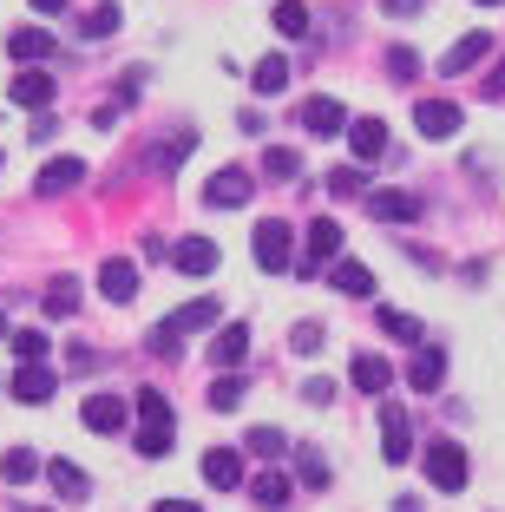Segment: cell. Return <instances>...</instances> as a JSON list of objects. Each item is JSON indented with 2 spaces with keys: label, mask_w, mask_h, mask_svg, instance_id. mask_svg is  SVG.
Wrapping results in <instances>:
<instances>
[{
  "label": "cell",
  "mask_w": 505,
  "mask_h": 512,
  "mask_svg": "<svg viewBox=\"0 0 505 512\" xmlns=\"http://www.w3.org/2000/svg\"><path fill=\"white\" fill-rule=\"evenodd\" d=\"M289 263H296V230H289L283 217H263V224H256V270L283 276Z\"/></svg>",
  "instance_id": "7a4b0ae2"
},
{
  "label": "cell",
  "mask_w": 505,
  "mask_h": 512,
  "mask_svg": "<svg viewBox=\"0 0 505 512\" xmlns=\"http://www.w3.org/2000/svg\"><path fill=\"white\" fill-rule=\"evenodd\" d=\"M328 191H335V197H361V191H368V178H361L355 165H342V171H328Z\"/></svg>",
  "instance_id": "d590c367"
},
{
  "label": "cell",
  "mask_w": 505,
  "mask_h": 512,
  "mask_svg": "<svg viewBox=\"0 0 505 512\" xmlns=\"http://www.w3.org/2000/svg\"><path fill=\"white\" fill-rule=\"evenodd\" d=\"M243 355H250V329H243V322H223V329L210 335V362H217L223 375H237Z\"/></svg>",
  "instance_id": "52a82bcc"
},
{
  "label": "cell",
  "mask_w": 505,
  "mask_h": 512,
  "mask_svg": "<svg viewBox=\"0 0 505 512\" xmlns=\"http://www.w3.org/2000/svg\"><path fill=\"white\" fill-rule=\"evenodd\" d=\"M125 421H132V407H125L119 394H92L86 401V427L92 434H125Z\"/></svg>",
  "instance_id": "30bf717a"
},
{
  "label": "cell",
  "mask_w": 505,
  "mask_h": 512,
  "mask_svg": "<svg viewBox=\"0 0 505 512\" xmlns=\"http://www.w3.org/2000/svg\"><path fill=\"white\" fill-rule=\"evenodd\" d=\"M368 211H374V224H414L420 197H407V191H368Z\"/></svg>",
  "instance_id": "7c38bea8"
},
{
  "label": "cell",
  "mask_w": 505,
  "mask_h": 512,
  "mask_svg": "<svg viewBox=\"0 0 505 512\" xmlns=\"http://www.w3.org/2000/svg\"><path fill=\"white\" fill-rule=\"evenodd\" d=\"M381 453H387V467H401V460H414V421H407L401 407H381Z\"/></svg>",
  "instance_id": "8992f818"
},
{
  "label": "cell",
  "mask_w": 505,
  "mask_h": 512,
  "mask_svg": "<svg viewBox=\"0 0 505 512\" xmlns=\"http://www.w3.org/2000/svg\"><path fill=\"white\" fill-rule=\"evenodd\" d=\"M348 375H355L361 394H387V388H394V368H387L381 355H355V368H348Z\"/></svg>",
  "instance_id": "7402d4cb"
},
{
  "label": "cell",
  "mask_w": 505,
  "mask_h": 512,
  "mask_svg": "<svg viewBox=\"0 0 505 512\" xmlns=\"http://www.w3.org/2000/svg\"><path fill=\"white\" fill-rule=\"evenodd\" d=\"M0 473H7V480H14V486H27L33 473H46V467H40V460H33L27 447H14V453H7V460H0Z\"/></svg>",
  "instance_id": "d6a6232c"
},
{
  "label": "cell",
  "mask_w": 505,
  "mask_h": 512,
  "mask_svg": "<svg viewBox=\"0 0 505 512\" xmlns=\"http://www.w3.org/2000/svg\"><path fill=\"white\" fill-rule=\"evenodd\" d=\"M328 283L342 289V296H355V302H368V296H374V270H368V263H355V256L328 263Z\"/></svg>",
  "instance_id": "4fadbf2b"
},
{
  "label": "cell",
  "mask_w": 505,
  "mask_h": 512,
  "mask_svg": "<svg viewBox=\"0 0 505 512\" xmlns=\"http://www.w3.org/2000/svg\"><path fill=\"white\" fill-rule=\"evenodd\" d=\"M171 421H138V453H145V460H164V453H171Z\"/></svg>",
  "instance_id": "4316f807"
},
{
  "label": "cell",
  "mask_w": 505,
  "mask_h": 512,
  "mask_svg": "<svg viewBox=\"0 0 505 512\" xmlns=\"http://www.w3.org/2000/svg\"><path fill=\"white\" fill-rule=\"evenodd\" d=\"M112 33H119V7H112V0H99V7L79 20V40H112Z\"/></svg>",
  "instance_id": "83f0119b"
},
{
  "label": "cell",
  "mask_w": 505,
  "mask_h": 512,
  "mask_svg": "<svg viewBox=\"0 0 505 512\" xmlns=\"http://www.w3.org/2000/svg\"><path fill=\"white\" fill-rule=\"evenodd\" d=\"M171 263H178L184 276H210V270H217V243H210V237H184L178 250H171Z\"/></svg>",
  "instance_id": "2e32d148"
},
{
  "label": "cell",
  "mask_w": 505,
  "mask_h": 512,
  "mask_svg": "<svg viewBox=\"0 0 505 512\" xmlns=\"http://www.w3.org/2000/svg\"><path fill=\"white\" fill-rule=\"evenodd\" d=\"M27 132H33V138H40V145H46V138L60 132V119H46V112H33V125H27Z\"/></svg>",
  "instance_id": "7bdbcfd3"
},
{
  "label": "cell",
  "mask_w": 505,
  "mask_h": 512,
  "mask_svg": "<svg viewBox=\"0 0 505 512\" xmlns=\"http://www.w3.org/2000/svg\"><path fill=\"white\" fill-rule=\"evenodd\" d=\"M73 0H33V14H66Z\"/></svg>",
  "instance_id": "bcb514c9"
},
{
  "label": "cell",
  "mask_w": 505,
  "mask_h": 512,
  "mask_svg": "<svg viewBox=\"0 0 505 512\" xmlns=\"http://www.w3.org/2000/svg\"><path fill=\"white\" fill-rule=\"evenodd\" d=\"M7 99H14V106H33V112H46V99H53V73H14Z\"/></svg>",
  "instance_id": "ac0fdd59"
},
{
  "label": "cell",
  "mask_w": 505,
  "mask_h": 512,
  "mask_svg": "<svg viewBox=\"0 0 505 512\" xmlns=\"http://www.w3.org/2000/svg\"><path fill=\"white\" fill-rule=\"evenodd\" d=\"M138 421H171V407H164V394H158V388L138 394Z\"/></svg>",
  "instance_id": "f35d334b"
},
{
  "label": "cell",
  "mask_w": 505,
  "mask_h": 512,
  "mask_svg": "<svg viewBox=\"0 0 505 512\" xmlns=\"http://www.w3.org/2000/svg\"><path fill=\"white\" fill-rule=\"evenodd\" d=\"M46 486H53L60 499H86L92 493V480L73 467V460H46Z\"/></svg>",
  "instance_id": "ffe728a7"
},
{
  "label": "cell",
  "mask_w": 505,
  "mask_h": 512,
  "mask_svg": "<svg viewBox=\"0 0 505 512\" xmlns=\"http://www.w3.org/2000/svg\"><path fill=\"white\" fill-rule=\"evenodd\" d=\"M210 322H217V302H210V296H197L191 309H178V316H164L158 329H151V355H164V362H178L184 335H191V329H210Z\"/></svg>",
  "instance_id": "6da1fadb"
},
{
  "label": "cell",
  "mask_w": 505,
  "mask_h": 512,
  "mask_svg": "<svg viewBox=\"0 0 505 512\" xmlns=\"http://www.w3.org/2000/svg\"><path fill=\"white\" fill-rule=\"evenodd\" d=\"M7 53H14V60H46V53H53V33L14 27V33H7Z\"/></svg>",
  "instance_id": "d4e9b609"
},
{
  "label": "cell",
  "mask_w": 505,
  "mask_h": 512,
  "mask_svg": "<svg viewBox=\"0 0 505 512\" xmlns=\"http://www.w3.org/2000/svg\"><path fill=\"white\" fill-rule=\"evenodd\" d=\"M158 512H204L197 499H158Z\"/></svg>",
  "instance_id": "f6af8a7d"
},
{
  "label": "cell",
  "mask_w": 505,
  "mask_h": 512,
  "mask_svg": "<svg viewBox=\"0 0 505 512\" xmlns=\"http://www.w3.org/2000/svg\"><path fill=\"white\" fill-rule=\"evenodd\" d=\"M387 73H394V79H414L420 73V53H414V46H394V53H387Z\"/></svg>",
  "instance_id": "74e56055"
},
{
  "label": "cell",
  "mask_w": 505,
  "mask_h": 512,
  "mask_svg": "<svg viewBox=\"0 0 505 512\" xmlns=\"http://www.w3.org/2000/svg\"><path fill=\"white\" fill-rule=\"evenodd\" d=\"M302 480H309L315 493L328 486V467H322V453H315V447H302Z\"/></svg>",
  "instance_id": "60d3db41"
},
{
  "label": "cell",
  "mask_w": 505,
  "mask_h": 512,
  "mask_svg": "<svg viewBox=\"0 0 505 512\" xmlns=\"http://www.w3.org/2000/svg\"><path fill=\"white\" fill-rule=\"evenodd\" d=\"M309 263H342V224H328V217L309 224Z\"/></svg>",
  "instance_id": "d6986e66"
},
{
  "label": "cell",
  "mask_w": 505,
  "mask_h": 512,
  "mask_svg": "<svg viewBox=\"0 0 505 512\" xmlns=\"http://www.w3.org/2000/svg\"><path fill=\"white\" fill-rule=\"evenodd\" d=\"M250 197H256V178H250V171H237V165L217 171V178L204 184V204H210V211H237V204H250Z\"/></svg>",
  "instance_id": "277c9868"
},
{
  "label": "cell",
  "mask_w": 505,
  "mask_h": 512,
  "mask_svg": "<svg viewBox=\"0 0 505 512\" xmlns=\"http://www.w3.org/2000/svg\"><path fill=\"white\" fill-rule=\"evenodd\" d=\"M250 499L263 512H283L289 506V480H283V473H256V480H250Z\"/></svg>",
  "instance_id": "484cf974"
},
{
  "label": "cell",
  "mask_w": 505,
  "mask_h": 512,
  "mask_svg": "<svg viewBox=\"0 0 505 512\" xmlns=\"http://www.w3.org/2000/svg\"><path fill=\"white\" fill-rule=\"evenodd\" d=\"M0 335H14V329H7V316H0Z\"/></svg>",
  "instance_id": "7dc6e473"
},
{
  "label": "cell",
  "mask_w": 505,
  "mask_h": 512,
  "mask_svg": "<svg viewBox=\"0 0 505 512\" xmlns=\"http://www.w3.org/2000/svg\"><path fill=\"white\" fill-rule=\"evenodd\" d=\"M486 53H492V33H466V40H453V46H446L440 73H446V79H453V73H473V66L486 60Z\"/></svg>",
  "instance_id": "8fae6325"
},
{
  "label": "cell",
  "mask_w": 505,
  "mask_h": 512,
  "mask_svg": "<svg viewBox=\"0 0 505 512\" xmlns=\"http://www.w3.org/2000/svg\"><path fill=\"white\" fill-rule=\"evenodd\" d=\"M479 7H499V0H479Z\"/></svg>",
  "instance_id": "c3c4849f"
},
{
  "label": "cell",
  "mask_w": 505,
  "mask_h": 512,
  "mask_svg": "<svg viewBox=\"0 0 505 512\" xmlns=\"http://www.w3.org/2000/svg\"><path fill=\"white\" fill-rule=\"evenodd\" d=\"M414 125H420V138H453L466 125V112L453 106V99H420V106H414Z\"/></svg>",
  "instance_id": "5b68a950"
},
{
  "label": "cell",
  "mask_w": 505,
  "mask_h": 512,
  "mask_svg": "<svg viewBox=\"0 0 505 512\" xmlns=\"http://www.w3.org/2000/svg\"><path fill=\"white\" fill-rule=\"evenodd\" d=\"M381 329H387V335H401V342H420V322L401 316V309H381Z\"/></svg>",
  "instance_id": "8d00e7d4"
},
{
  "label": "cell",
  "mask_w": 505,
  "mask_h": 512,
  "mask_svg": "<svg viewBox=\"0 0 505 512\" xmlns=\"http://www.w3.org/2000/svg\"><path fill=\"white\" fill-rule=\"evenodd\" d=\"M204 480L210 486H243V453L237 447H210L204 453Z\"/></svg>",
  "instance_id": "e0dca14e"
},
{
  "label": "cell",
  "mask_w": 505,
  "mask_h": 512,
  "mask_svg": "<svg viewBox=\"0 0 505 512\" xmlns=\"http://www.w3.org/2000/svg\"><path fill=\"white\" fill-rule=\"evenodd\" d=\"M7 342H14L20 362H46V355H53V335H40V329H14Z\"/></svg>",
  "instance_id": "f546056e"
},
{
  "label": "cell",
  "mask_w": 505,
  "mask_h": 512,
  "mask_svg": "<svg viewBox=\"0 0 505 512\" xmlns=\"http://www.w3.org/2000/svg\"><path fill=\"white\" fill-rule=\"evenodd\" d=\"M250 453H256V460H283L289 440L276 434V427H250Z\"/></svg>",
  "instance_id": "1f68e13d"
},
{
  "label": "cell",
  "mask_w": 505,
  "mask_h": 512,
  "mask_svg": "<svg viewBox=\"0 0 505 512\" xmlns=\"http://www.w3.org/2000/svg\"><path fill=\"white\" fill-rule=\"evenodd\" d=\"M302 125H309L315 138H335L348 125V112L335 106V99H322V92H315V99H302Z\"/></svg>",
  "instance_id": "9a60e30c"
},
{
  "label": "cell",
  "mask_w": 505,
  "mask_h": 512,
  "mask_svg": "<svg viewBox=\"0 0 505 512\" xmlns=\"http://www.w3.org/2000/svg\"><path fill=\"white\" fill-rule=\"evenodd\" d=\"M53 388H60V381L46 375L40 362H20V375H14V401H27V407H46V401H53Z\"/></svg>",
  "instance_id": "5bb4252c"
},
{
  "label": "cell",
  "mask_w": 505,
  "mask_h": 512,
  "mask_svg": "<svg viewBox=\"0 0 505 512\" xmlns=\"http://www.w3.org/2000/svg\"><path fill=\"white\" fill-rule=\"evenodd\" d=\"M289 342H296V355H322V322H302Z\"/></svg>",
  "instance_id": "ab89813d"
},
{
  "label": "cell",
  "mask_w": 505,
  "mask_h": 512,
  "mask_svg": "<svg viewBox=\"0 0 505 512\" xmlns=\"http://www.w3.org/2000/svg\"><path fill=\"white\" fill-rule=\"evenodd\" d=\"M440 375H446V348H420V355H414V368H407V381H414L420 394H433V388H440Z\"/></svg>",
  "instance_id": "cb8c5ba5"
},
{
  "label": "cell",
  "mask_w": 505,
  "mask_h": 512,
  "mask_svg": "<svg viewBox=\"0 0 505 512\" xmlns=\"http://www.w3.org/2000/svg\"><path fill=\"white\" fill-rule=\"evenodd\" d=\"M250 86L263 92V99H276V92L289 86V60H283V53H263V60H256V73H250Z\"/></svg>",
  "instance_id": "603a6c76"
},
{
  "label": "cell",
  "mask_w": 505,
  "mask_h": 512,
  "mask_svg": "<svg viewBox=\"0 0 505 512\" xmlns=\"http://www.w3.org/2000/svg\"><path fill=\"white\" fill-rule=\"evenodd\" d=\"M237 401H243V381L237 375H217V381H210V407H217V414H230Z\"/></svg>",
  "instance_id": "836d02e7"
},
{
  "label": "cell",
  "mask_w": 505,
  "mask_h": 512,
  "mask_svg": "<svg viewBox=\"0 0 505 512\" xmlns=\"http://www.w3.org/2000/svg\"><path fill=\"white\" fill-rule=\"evenodd\" d=\"M40 302H46V316H73V309H79V289L73 283H53Z\"/></svg>",
  "instance_id": "e575fe53"
},
{
  "label": "cell",
  "mask_w": 505,
  "mask_h": 512,
  "mask_svg": "<svg viewBox=\"0 0 505 512\" xmlns=\"http://www.w3.org/2000/svg\"><path fill=\"white\" fill-rule=\"evenodd\" d=\"M420 7H427V0H387V14L401 20V14H420Z\"/></svg>",
  "instance_id": "ee69618b"
},
{
  "label": "cell",
  "mask_w": 505,
  "mask_h": 512,
  "mask_svg": "<svg viewBox=\"0 0 505 512\" xmlns=\"http://www.w3.org/2000/svg\"><path fill=\"white\" fill-rule=\"evenodd\" d=\"M263 171H269V178H302V158L289 145H269L263 151Z\"/></svg>",
  "instance_id": "4dcf8cb0"
},
{
  "label": "cell",
  "mask_w": 505,
  "mask_h": 512,
  "mask_svg": "<svg viewBox=\"0 0 505 512\" xmlns=\"http://www.w3.org/2000/svg\"><path fill=\"white\" fill-rule=\"evenodd\" d=\"M79 178H86V158H46L40 178H33V191H40V197H60V191H73Z\"/></svg>",
  "instance_id": "ba28073f"
},
{
  "label": "cell",
  "mask_w": 505,
  "mask_h": 512,
  "mask_svg": "<svg viewBox=\"0 0 505 512\" xmlns=\"http://www.w3.org/2000/svg\"><path fill=\"white\" fill-rule=\"evenodd\" d=\"M302 394H309V407H328V401H335V381H328V375H309V381H302Z\"/></svg>",
  "instance_id": "b9f144b4"
},
{
  "label": "cell",
  "mask_w": 505,
  "mask_h": 512,
  "mask_svg": "<svg viewBox=\"0 0 505 512\" xmlns=\"http://www.w3.org/2000/svg\"><path fill=\"white\" fill-rule=\"evenodd\" d=\"M276 33L283 40H309V7L302 0H276Z\"/></svg>",
  "instance_id": "f1b7e54d"
},
{
  "label": "cell",
  "mask_w": 505,
  "mask_h": 512,
  "mask_svg": "<svg viewBox=\"0 0 505 512\" xmlns=\"http://www.w3.org/2000/svg\"><path fill=\"white\" fill-rule=\"evenodd\" d=\"M348 145H355V158L368 165V158H381V151H387V125L381 119H355V125H348Z\"/></svg>",
  "instance_id": "44dd1931"
},
{
  "label": "cell",
  "mask_w": 505,
  "mask_h": 512,
  "mask_svg": "<svg viewBox=\"0 0 505 512\" xmlns=\"http://www.w3.org/2000/svg\"><path fill=\"white\" fill-rule=\"evenodd\" d=\"M99 289H105V302H132L138 296V263H132V256L99 263Z\"/></svg>",
  "instance_id": "9c48e42d"
},
{
  "label": "cell",
  "mask_w": 505,
  "mask_h": 512,
  "mask_svg": "<svg viewBox=\"0 0 505 512\" xmlns=\"http://www.w3.org/2000/svg\"><path fill=\"white\" fill-rule=\"evenodd\" d=\"M427 480H433V493H460L466 486V447L460 440H433L427 447Z\"/></svg>",
  "instance_id": "3957f363"
}]
</instances>
